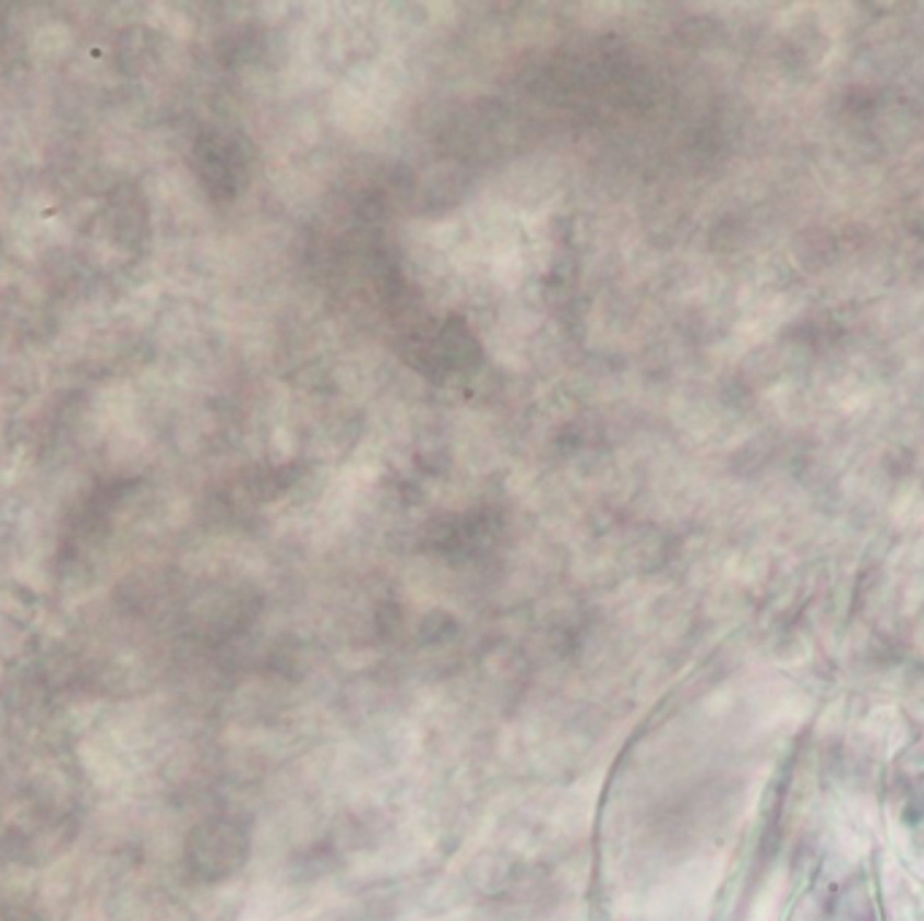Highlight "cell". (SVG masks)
I'll return each mask as SVG.
<instances>
[]
</instances>
